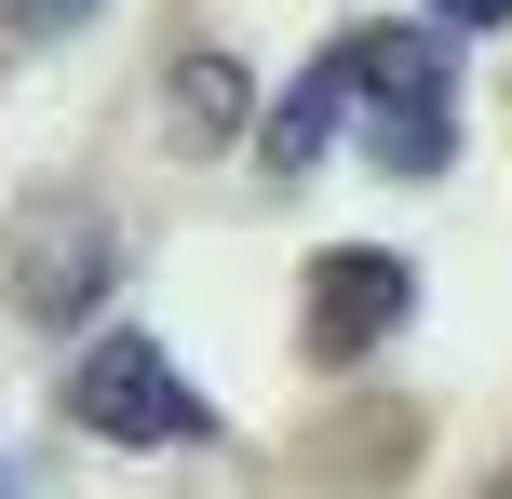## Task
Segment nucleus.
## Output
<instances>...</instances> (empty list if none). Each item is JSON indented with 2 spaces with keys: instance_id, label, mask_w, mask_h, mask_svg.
I'll use <instances>...</instances> for the list:
<instances>
[{
  "instance_id": "obj_6",
  "label": "nucleus",
  "mask_w": 512,
  "mask_h": 499,
  "mask_svg": "<svg viewBox=\"0 0 512 499\" xmlns=\"http://www.w3.org/2000/svg\"><path fill=\"white\" fill-rule=\"evenodd\" d=\"M189 122H243V68H216V54H189Z\"/></svg>"
},
{
  "instance_id": "obj_8",
  "label": "nucleus",
  "mask_w": 512,
  "mask_h": 499,
  "mask_svg": "<svg viewBox=\"0 0 512 499\" xmlns=\"http://www.w3.org/2000/svg\"><path fill=\"white\" fill-rule=\"evenodd\" d=\"M27 14H81V0H27Z\"/></svg>"
},
{
  "instance_id": "obj_3",
  "label": "nucleus",
  "mask_w": 512,
  "mask_h": 499,
  "mask_svg": "<svg viewBox=\"0 0 512 499\" xmlns=\"http://www.w3.org/2000/svg\"><path fill=\"white\" fill-rule=\"evenodd\" d=\"M95 297H108V216L95 203L27 216V230H14V311L27 324H81Z\"/></svg>"
},
{
  "instance_id": "obj_7",
  "label": "nucleus",
  "mask_w": 512,
  "mask_h": 499,
  "mask_svg": "<svg viewBox=\"0 0 512 499\" xmlns=\"http://www.w3.org/2000/svg\"><path fill=\"white\" fill-rule=\"evenodd\" d=\"M432 27H512V0H432Z\"/></svg>"
},
{
  "instance_id": "obj_5",
  "label": "nucleus",
  "mask_w": 512,
  "mask_h": 499,
  "mask_svg": "<svg viewBox=\"0 0 512 499\" xmlns=\"http://www.w3.org/2000/svg\"><path fill=\"white\" fill-rule=\"evenodd\" d=\"M337 122H351V95H337V54H310V81L270 108V122H256V162H270V176H310Z\"/></svg>"
},
{
  "instance_id": "obj_2",
  "label": "nucleus",
  "mask_w": 512,
  "mask_h": 499,
  "mask_svg": "<svg viewBox=\"0 0 512 499\" xmlns=\"http://www.w3.org/2000/svg\"><path fill=\"white\" fill-rule=\"evenodd\" d=\"M68 419L95 432V446H203V432H216L203 392L176 378V351L135 338V324H122V338H95V351L68 365Z\"/></svg>"
},
{
  "instance_id": "obj_4",
  "label": "nucleus",
  "mask_w": 512,
  "mask_h": 499,
  "mask_svg": "<svg viewBox=\"0 0 512 499\" xmlns=\"http://www.w3.org/2000/svg\"><path fill=\"white\" fill-rule=\"evenodd\" d=\"M405 257L391 243H337V257H310V351L324 365H351V351H378L391 324H405Z\"/></svg>"
},
{
  "instance_id": "obj_1",
  "label": "nucleus",
  "mask_w": 512,
  "mask_h": 499,
  "mask_svg": "<svg viewBox=\"0 0 512 499\" xmlns=\"http://www.w3.org/2000/svg\"><path fill=\"white\" fill-rule=\"evenodd\" d=\"M337 54V95H351L364 149H378V176H432L445 149H459V68H445L432 27H351Z\"/></svg>"
}]
</instances>
